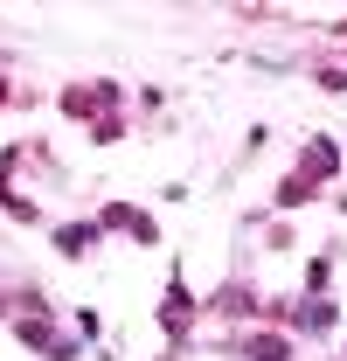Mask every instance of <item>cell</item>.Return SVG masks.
I'll return each instance as SVG.
<instances>
[{"mask_svg":"<svg viewBox=\"0 0 347 361\" xmlns=\"http://www.w3.org/2000/svg\"><path fill=\"white\" fill-rule=\"evenodd\" d=\"M0 97H7V90H0Z\"/></svg>","mask_w":347,"mask_h":361,"instance_id":"9c48e42d","label":"cell"},{"mask_svg":"<svg viewBox=\"0 0 347 361\" xmlns=\"http://www.w3.org/2000/svg\"><path fill=\"white\" fill-rule=\"evenodd\" d=\"M334 167H341V153H334L327 139H312V146H305V167H299V188H312V180H327Z\"/></svg>","mask_w":347,"mask_h":361,"instance_id":"7a4b0ae2","label":"cell"},{"mask_svg":"<svg viewBox=\"0 0 347 361\" xmlns=\"http://www.w3.org/2000/svg\"><path fill=\"white\" fill-rule=\"evenodd\" d=\"M14 334H21V341H28V348H56V326H49V319H21V326H14Z\"/></svg>","mask_w":347,"mask_h":361,"instance_id":"5b68a950","label":"cell"},{"mask_svg":"<svg viewBox=\"0 0 347 361\" xmlns=\"http://www.w3.org/2000/svg\"><path fill=\"white\" fill-rule=\"evenodd\" d=\"M216 306H222V313H250V292H243V285H222Z\"/></svg>","mask_w":347,"mask_h":361,"instance_id":"52a82bcc","label":"cell"},{"mask_svg":"<svg viewBox=\"0 0 347 361\" xmlns=\"http://www.w3.org/2000/svg\"><path fill=\"white\" fill-rule=\"evenodd\" d=\"M243 355H250V361H292V348H285L278 334H250V341H243Z\"/></svg>","mask_w":347,"mask_h":361,"instance_id":"3957f363","label":"cell"},{"mask_svg":"<svg viewBox=\"0 0 347 361\" xmlns=\"http://www.w3.org/2000/svg\"><path fill=\"white\" fill-rule=\"evenodd\" d=\"M90 236H97V229H90V223H77V229H63V250H70V257H84V250H90Z\"/></svg>","mask_w":347,"mask_h":361,"instance_id":"ba28073f","label":"cell"},{"mask_svg":"<svg viewBox=\"0 0 347 361\" xmlns=\"http://www.w3.org/2000/svg\"><path fill=\"white\" fill-rule=\"evenodd\" d=\"M160 319H167V334H181V326L195 319V299H188V292L174 285V292H167V306H160Z\"/></svg>","mask_w":347,"mask_h":361,"instance_id":"277c9868","label":"cell"},{"mask_svg":"<svg viewBox=\"0 0 347 361\" xmlns=\"http://www.w3.org/2000/svg\"><path fill=\"white\" fill-rule=\"evenodd\" d=\"M118 104V84H84V90H63V111L70 118H97L104 126V111Z\"/></svg>","mask_w":347,"mask_h":361,"instance_id":"6da1fadb","label":"cell"},{"mask_svg":"<svg viewBox=\"0 0 347 361\" xmlns=\"http://www.w3.org/2000/svg\"><path fill=\"white\" fill-rule=\"evenodd\" d=\"M299 326H312V334H319V326H334V306H327V299H305Z\"/></svg>","mask_w":347,"mask_h":361,"instance_id":"8992f818","label":"cell"}]
</instances>
